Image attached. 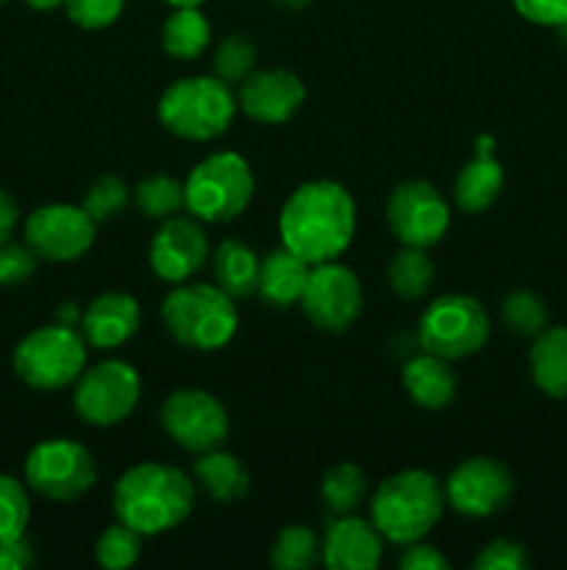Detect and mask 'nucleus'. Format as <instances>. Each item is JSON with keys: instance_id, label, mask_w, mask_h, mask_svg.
I'll use <instances>...</instances> for the list:
<instances>
[{"instance_id": "7c9ffc66", "label": "nucleus", "mask_w": 567, "mask_h": 570, "mask_svg": "<svg viewBox=\"0 0 567 570\" xmlns=\"http://www.w3.org/2000/svg\"><path fill=\"white\" fill-rule=\"evenodd\" d=\"M256 56L259 50H256L253 39L245 33H228L211 50V76L226 81L228 87H239L256 70Z\"/></svg>"}, {"instance_id": "39448f33", "label": "nucleus", "mask_w": 567, "mask_h": 570, "mask_svg": "<svg viewBox=\"0 0 567 570\" xmlns=\"http://www.w3.org/2000/svg\"><path fill=\"white\" fill-rule=\"evenodd\" d=\"M239 100L233 87L217 76H187L161 92L156 115L178 139L211 142L231 128Z\"/></svg>"}, {"instance_id": "393cba45", "label": "nucleus", "mask_w": 567, "mask_h": 570, "mask_svg": "<svg viewBox=\"0 0 567 570\" xmlns=\"http://www.w3.org/2000/svg\"><path fill=\"white\" fill-rule=\"evenodd\" d=\"M259 267L261 259L248 243L242 239H222L211 254V273L215 284L226 289L233 301L250 298L259 287Z\"/></svg>"}, {"instance_id": "a878e982", "label": "nucleus", "mask_w": 567, "mask_h": 570, "mask_svg": "<svg viewBox=\"0 0 567 570\" xmlns=\"http://www.w3.org/2000/svg\"><path fill=\"white\" fill-rule=\"evenodd\" d=\"M211 45V26L203 17L200 6H183L172 9L161 26V48L167 56L181 61H195L206 53Z\"/></svg>"}, {"instance_id": "6ab92c4d", "label": "nucleus", "mask_w": 567, "mask_h": 570, "mask_svg": "<svg viewBox=\"0 0 567 570\" xmlns=\"http://www.w3.org/2000/svg\"><path fill=\"white\" fill-rule=\"evenodd\" d=\"M139 323H142V309L137 298L111 289L89 301L81 315V334L92 348L111 351L126 345L139 332Z\"/></svg>"}, {"instance_id": "c756f323", "label": "nucleus", "mask_w": 567, "mask_h": 570, "mask_svg": "<svg viewBox=\"0 0 567 570\" xmlns=\"http://www.w3.org/2000/svg\"><path fill=\"white\" fill-rule=\"evenodd\" d=\"M133 206L148 220H167V217L187 209V204H183V184L178 178L167 176V173L145 176L133 187Z\"/></svg>"}, {"instance_id": "37998d69", "label": "nucleus", "mask_w": 567, "mask_h": 570, "mask_svg": "<svg viewBox=\"0 0 567 570\" xmlns=\"http://www.w3.org/2000/svg\"><path fill=\"white\" fill-rule=\"evenodd\" d=\"M81 315L83 312L78 309L76 301H67V304L59 306V323H64V326H76V323H81Z\"/></svg>"}, {"instance_id": "ea45409f", "label": "nucleus", "mask_w": 567, "mask_h": 570, "mask_svg": "<svg viewBox=\"0 0 567 570\" xmlns=\"http://www.w3.org/2000/svg\"><path fill=\"white\" fill-rule=\"evenodd\" d=\"M400 568L404 570H448L450 560L437 549L422 540L404 546V557H400Z\"/></svg>"}, {"instance_id": "2eb2a0df", "label": "nucleus", "mask_w": 567, "mask_h": 570, "mask_svg": "<svg viewBox=\"0 0 567 570\" xmlns=\"http://www.w3.org/2000/svg\"><path fill=\"white\" fill-rule=\"evenodd\" d=\"M515 495V473L495 456H472L454 468L445 482V501L467 518H493L509 507Z\"/></svg>"}, {"instance_id": "f257e3e1", "label": "nucleus", "mask_w": 567, "mask_h": 570, "mask_svg": "<svg viewBox=\"0 0 567 570\" xmlns=\"http://www.w3.org/2000/svg\"><path fill=\"white\" fill-rule=\"evenodd\" d=\"M356 234V200L348 187L328 178L306 181L284 200L278 237L284 248L309 265L334 262L348 250Z\"/></svg>"}, {"instance_id": "0eeeda50", "label": "nucleus", "mask_w": 567, "mask_h": 570, "mask_svg": "<svg viewBox=\"0 0 567 570\" xmlns=\"http://www.w3.org/2000/svg\"><path fill=\"white\" fill-rule=\"evenodd\" d=\"M256 178L248 159L233 150L206 156L183 181V204L200 223H231L250 206Z\"/></svg>"}, {"instance_id": "aec40b11", "label": "nucleus", "mask_w": 567, "mask_h": 570, "mask_svg": "<svg viewBox=\"0 0 567 570\" xmlns=\"http://www.w3.org/2000/svg\"><path fill=\"white\" fill-rule=\"evenodd\" d=\"M504 167L495 159V139L478 137L476 156L459 170L454 181V204L467 215L489 209L504 189Z\"/></svg>"}, {"instance_id": "20e7f679", "label": "nucleus", "mask_w": 567, "mask_h": 570, "mask_svg": "<svg viewBox=\"0 0 567 570\" xmlns=\"http://www.w3.org/2000/svg\"><path fill=\"white\" fill-rule=\"evenodd\" d=\"M161 323L178 345L189 351H220L239 328L231 295L217 284H176L161 301Z\"/></svg>"}, {"instance_id": "c9c22d12", "label": "nucleus", "mask_w": 567, "mask_h": 570, "mask_svg": "<svg viewBox=\"0 0 567 570\" xmlns=\"http://www.w3.org/2000/svg\"><path fill=\"white\" fill-rule=\"evenodd\" d=\"M126 0H64V11L83 31H100L120 20Z\"/></svg>"}, {"instance_id": "f8f14e48", "label": "nucleus", "mask_w": 567, "mask_h": 570, "mask_svg": "<svg viewBox=\"0 0 567 570\" xmlns=\"http://www.w3.org/2000/svg\"><path fill=\"white\" fill-rule=\"evenodd\" d=\"M365 293L350 267L334 262L311 265L309 282L300 295V309L315 328L326 334H342L359 321Z\"/></svg>"}, {"instance_id": "4c0bfd02", "label": "nucleus", "mask_w": 567, "mask_h": 570, "mask_svg": "<svg viewBox=\"0 0 567 570\" xmlns=\"http://www.w3.org/2000/svg\"><path fill=\"white\" fill-rule=\"evenodd\" d=\"M528 566H531L528 549L511 538L493 540L472 560V568L476 570H526Z\"/></svg>"}, {"instance_id": "09e8293b", "label": "nucleus", "mask_w": 567, "mask_h": 570, "mask_svg": "<svg viewBox=\"0 0 567 570\" xmlns=\"http://www.w3.org/2000/svg\"><path fill=\"white\" fill-rule=\"evenodd\" d=\"M6 3V0H0V6H3Z\"/></svg>"}, {"instance_id": "1a4fd4ad", "label": "nucleus", "mask_w": 567, "mask_h": 570, "mask_svg": "<svg viewBox=\"0 0 567 570\" xmlns=\"http://www.w3.org/2000/svg\"><path fill=\"white\" fill-rule=\"evenodd\" d=\"M22 482L31 493L59 504H72L98 482V465L87 445L53 438L37 443L22 465Z\"/></svg>"}, {"instance_id": "bb28decb", "label": "nucleus", "mask_w": 567, "mask_h": 570, "mask_svg": "<svg viewBox=\"0 0 567 570\" xmlns=\"http://www.w3.org/2000/svg\"><path fill=\"white\" fill-rule=\"evenodd\" d=\"M434 276H437V267L428 256V248H417V245H404L387 265L389 289L404 301H420L431 289Z\"/></svg>"}, {"instance_id": "412c9836", "label": "nucleus", "mask_w": 567, "mask_h": 570, "mask_svg": "<svg viewBox=\"0 0 567 570\" xmlns=\"http://www.w3.org/2000/svg\"><path fill=\"white\" fill-rule=\"evenodd\" d=\"M400 379H404L406 395L422 410H442L456 399V390H459V376L450 362L428 351L411 356Z\"/></svg>"}, {"instance_id": "a18cd8bd", "label": "nucleus", "mask_w": 567, "mask_h": 570, "mask_svg": "<svg viewBox=\"0 0 567 570\" xmlns=\"http://www.w3.org/2000/svg\"><path fill=\"white\" fill-rule=\"evenodd\" d=\"M272 3H276L278 9H284V11H300V9H306L311 0H272Z\"/></svg>"}, {"instance_id": "9d476101", "label": "nucleus", "mask_w": 567, "mask_h": 570, "mask_svg": "<svg viewBox=\"0 0 567 570\" xmlns=\"http://www.w3.org/2000/svg\"><path fill=\"white\" fill-rule=\"evenodd\" d=\"M142 395L137 367L122 360H106L78 376L72 384V410L89 426H117L133 415Z\"/></svg>"}, {"instance_id": "b1692460", "label": "nucleus", "mask_w": 567, "mask_h": 570, "mask_svg": "<svg viewBox=\"0 0 567 570\" xmlns=\"http://www.w3.org/2000/svg\"><path fill=\"white\" fill-rule=\"evenodd\" d=\"M528 371L548 399H567V326H548L534 337Z\"/></svg>"}, {"instance_id": "a211bd4d", "label": "nucleus", "mask_w": 567, "mask_h": 570, "mask_svg": "<svg viewBox=\"0 0 567 570\" xmlns=\"http://www.w3.org/2000/svg\"><path fill=\"white\" fill-rule=\"evenodd\" d=\"M384 557V534L365 518L337 515L322 538L320 562L331 570H372Z\"/></svg>"}, {"instance_id": "de8ad7c7", "label": "nucleus", "mask_w": 567, "mask_h": 570, "mask_svg": "<svg viewBox=\"0 0 567 570\" xmlns=\"http://www.w3.org/2000/svg\"><path fill=\"white\" fill-rule=\"evenodd\" d=\"M559 33H561V42H567V22L565 26H559Z\"/></svg>"}, {"instance_id": "5701e85b", "label": "nucleus", "mask_w": 567, "mask_h": 570, "mask_svg": "<svg viewBox=\"0 0 567 570\" xmlns=\"http://www.w3.org/2000/svg\"><path fill=\"white\" fill-rule=\"evenodd\" d=\"M195 488L203 490L217 504H237L248 495L250 473L242 460L222 449H211L206 454H198L192 468Z\"/></svg>"}, {"instance_id": "473e14b6", "label": "nucleus", "mask_w": 567, "mask_h": 570, "mask_svg": "<svg viewBox=\"0 0 567 570\" xmlns=\"http://www.w3.org/2000/svg\"><path fill=\"white\" fill-rule=\"evenodd\" d=\"M500 317H504L506 328L517 337L534 340L543 328H548V306L531 289H515V293L506 295Z\"/></svg>"}, {"instance_id": "cd10ccee", "label": "nucleus", "mask_w": 567, "mask_h": 570, "mask_svg": "<svg viewBox=\"0 0 567 570\" xmlns=\"http://www.w3.org/2000/svg\"><path fill=\"white\" fill-rule=\"evenodd\" d=\"M367 495H370V482L356 462H337L322 473L320 499L334 515H350L365 504Z\"/></svg>"}, {"instance_id": "9b49d317", "label": "nucleus", "mask_w": 567, "mask_h": 570, "mask_svg": "<svg viewBox=\"0 0 567 570\" xmlns=\"http://www.w3.org/2000/svg\"><path fill=\"white\" fill-rule=\"evenodd\" d=\"M159 423L167 438L189 454L220 449L231 432V421L220 401L200 387H181L161 401Z\"/></svg>"}, {"instance_id": "58836bf2", "label": "nucleus", "mask_w": 567, "mask_h": 570, "mask_svg": "<svg viewBox=\"0 0 567 570\" xmlns=\"http://www.w3.org/2000/svg\"><path fill=\"white\" fill-rule=\"evenodd\" d=\"M517 14L534 26L559 28L567 22V0H511Z\"/></svg>"}, {"instance_id": "e433bc0d", "label": "nucleus", "mask_w": 567, "mask_h": 570, "mask_svg": "<svg viewBox=\"0 0 567 570\" xmlns=\"http://www.w3.org/2000/svg\"><path fill=\"white\" fill-rule=\"evenodd\" d=\"M39 256L28 243L0 245V287H20L37 273Z\"/></svg>"}, {"instance_id": "c03bdc74", "label": "nucleus", "mask_w": 567, "mask_h": 570, "mask_svg": "<svg viewBox=\"0 0 567 570\" xmlns=\"http://www.w3.org/2000/svg\"><path fill=\"white\" fill-rule=\"evenodd\" d=\"M26 3L37 11H53L59 6H64V0H26Z\"/></svg>"}, {"instance_id": "79ce46f5", "label": "nucleus", "mask_w": 567, "mask_h": 570, "mask_svg": "<svg viewBox=\"0 0 567 570\" xmlns=\"http://www.w3.org/2000/svg\"><path fill=\"white\" fill-rule=\"evenodd\" d=\"M31 562H33V551L26 538L0 546V570H22L31 566Z\"/></svg>"}, {"instance_id": "ddd939ff", "label": "nucleus", "mask_w": 567, "mask_h": 570, "mask_svg": "<svg viewBox=\"0 0 567 570\" xmlns=\"http://www.w3.org/2000/svg\"><path fill=\"white\" fill-rule=\"evenodd\" d=\"M389 232L404 245L431 248L448 234L450 206L431 181L409 178L395 184L387 198Z\"/></svg>"}, {"instance_id": "4468645a", "label": "nucleus", "mask_w": 567, "mask_h": 570, "mask_svg": "<svg viewBox=\"0 0 567 570\" xmlns=\"http://www.w3.org/2000/svg\"><path fill=\"white\" fill-rule=\"evenodd\" d=\"M98 223L76 204L37 206L22 223V237L37 250L39 259L67 265L78 262L94 243Z\"/></svg>"}, {"instance_id": "423d86ee", "label": "nucleus", "mask_w": 567, "mask_h": 570, "mask_svg": "<svg viewBox=\"0 0 567 570\" xmlns=\"http://www.w3.org/2000/svg\"><path fill=\"white\" fill-rule=\"evenodd\" d=\"M17 379L39 393H59L72 387L87 371V340L76 326L50 323L28 332L11 354Z\"/></svg>"}, {"instance_id": "dca6fc26", "label": "nucleus", "mask_w": 567, "mask_h": 570, "mask_svg": "<svg viewBox=\"0 0 567 570\" xmlns=\"http://www.w3.org/2000/svg\"><path fill=\"white\" fill-rule=\"evenodd\" d=\"M148 259L161 282L172 287L189 282L206 265V259H211L203 223L192 215H172L161 220V228L150 243Z\"/></svg>"}, {"instance_id": "f03ea898", "label": "nucleus", "mask_w": 567, "mask_h": 570, "mask_svg": "<svg viewBox=\"0 0 567 570\" xmlns=\"http://www.w3.org/2000/svg\"><path fill=\"white\" fill-rule=\"evenodd\" d=\"M117 521L142 538L181 527L195 510V479L165 462H139L120 473L111 490Z\"/></svg>"}, {"instance_id": "2f4dec72", "label": "nucleus", "mask_w": 567, "mask_h": 570, "mask_svg": "<svg viewBox=\"0 0 567 570\" xmlns=\"http://www.w3.org/2000/svg\"><path fill=\"white\" fill-rule=\"evenodd\" d=\"M31 521V499L20 479L0 473V546L26 538Z\"/></svg>"}, {"instance_id": "72a5a7b5", "label": "nucleus", "mask_w": 567, "mask_h": 570, "mask_svg": "<svg viewBox=\"0 0 567 570\" xmlns=\"http://www.w3.org/2000/svg\"><path fill=\"white\" fill-rule=\"evenodd\" d=\"M133 200V189H128V184L117 176H98L89 189L83 193V212L92 217L94 223H111L126 212V206Z\"/></svg>"}, {"instance_id": "7ed1b4c3", "label": "nucleus", "mask_w": 567, "mask_h": 570, "mask_svg": "<svg viewBox=\"0 0 567 570\" xmlns=\"http://www.w3.org/2000/svg\"><path fill=\"white\" fill-rule=\"evenodd\" d=\"M445 507V484L422 468H409L378 484L370 499V518L384 540L411 546L431 534Z\"/></svg>"}, {"instance_id": "f3484780", "label": "nucleus", "mask_w": 567, "mask_h": 570, "mask_svg": "<svg viewBox=\"0 0 567 570\" xmlns=\"http://www.w3.org/2000/svg\"><path fill=\"white\" fill-rule=\"evenodd\" d=\"M239 109L250 120L261 126H281L292 120L306 104V87L292 70L270 67V70H253L239 83Z\"/></svg>"}, {"instance_id": "c85d7f7f", "label": "nucleus", "mask_w": 567, "mask_h": 570, "mask_svg": "<svg viewBox=\"0 0 567 570\" xmlns=\"http://www.w3.org/2000/svg\"><path fill=\"white\" fill-rule=\"evenodd\" d=\"M322 540L304 523H289L270 546V566L276 570H309L320 566Z\"/></svg>"}, {"instance_id": "4be33fe9", "label": "nucleus", "mask_w": 567, "mask_h": 570, "mask_svg": "<svg viewBox=\"0 0 567 570\" xmlns=\"http://www.w3.org/2000/svg\"><path fill=\"white\" fill-rule=\"evenodd\" d=\"M309 262H304L298 254L281 245L261 259L256 295H261V301L272 309H289V306L300 304V295L309 282Z\"/></svg>"}, {"instance_id": "a19ab883", "label": "nucleus", "mask_w": 567, "mask_h": 570, "mask_svg": "<svg viewBox=\"0 0 567 570\" xmlns=\"http://www.w3.org/2000/svg\"><path fill=\"white\" fill-rule=\"evenodd\" d=\"M20 204H17L14 195L9 193V189L0 187V245L9 243L11 237H14L17 226H20Z\"/></svg>"}, {"instance_id": "6e6552de", "label": "nucleus", "mask_w": 567, "mask_h": 570, "mask_svg": "<svg viewBox=\"0 0 567 570\" xmlns=\"http://www.w3.org/2000/svg\"><path fill=\"white\" fill-rule=\"evenodd\" d=\"M489 332L493 326L481 301L472 295L450 293L426 306L417 326V340L428 354L456 362L478 354L487 345Z\"/></svg>"}, {"instance_id": "49530a36", "label": "nucleus", "mask_w": 567, "mask_h": 570, "mask_svg": "<svg viewBox=\"0 0 567 570\" xmlns=\"http://www.w3.org/2000/svg\"><path fill=\"white\" fill-rule=\"evenodd\" d=\"M165 3H170L172 9H183V6H200L206 3V0H165Z\"/></svg>"}, {"instance_id": "f704fd0d", "label": "nucleus", "mask_w": 567, "mask_h": 570, "mask_svg": "<svg viewBox=\"0 0 567 570\" xmlns=\"http://www.w3.org/2000/svg\"><path fill=\"white\" fill-rule=\"evenodd\" d=\"M142 554V534L133 532L131 527L117 521L115 527H106L94 543V560L106 570H122L137 566Z\"/></svg>"}]
</instances>
